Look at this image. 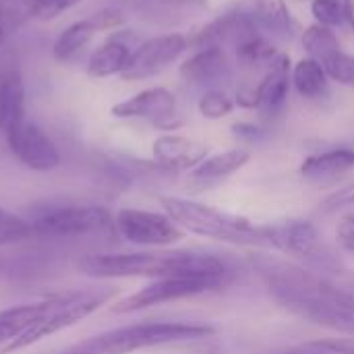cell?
Wrapping results in <instances>:
<instances>
[{"mask_svg": "<svg viewBox=\"0 0 354 354\" xmlns=\"http://www.w3.org/2000/svg\"><path fill=\"white\" fill-rule=\"evenodd\" d=\"M214 334L212 326L180 324V322H145L116 330L95 334L83 342H77L60 354H131L143 348L201 340Z\"/></svg>", "mask_w": 354, "mask_h": 354, "instance_id": "3", "label": "cell"}, {"mask_svg": "<svg viewBox=\"0 0 354 354\" xmlns=\"http://www.w3.org/2000/svg\"><path fill=\"white\" fill-rule=\"evenodd\" d=\"M346 222H348V224H351V226H353V228H354V214H353V216H351V218H348V220H346Z\"/></svg>", "mask_w": 354, "mask_h": 354, "instance_id": "37", "label": "cell"}, {"mask_svg": "<svg viewBox=\"0 0 354 354\" xmlns=\"http://www.w3.org/2000/svg\"><path fill=\"white\" fill-rule=\"evenodd\" d=\"M180 77L193 87L218 89L222 81L232 77V62L224 48H203L195 50L183 64Z\"/></svg>", "mask_w": 354, "mask_h": 354, "instance_id": "13", "label": "cell"}, {"mask_svg": "<svg viewBox=\"0 0 354 354\" xmlns=\"http://www.w3.org/2000/svg\"><path fill=\"white\" fill-rule=\"evenodd\" d=\"M33 236L77 239L114 230V216L93 203H56L39 209L31 220Z\"/></svg>", "mask_w": 354, "mask_h": 354, "instance_id": "6", "label": "cell"}, {"mask_svg": "<svg viewBox=\"0 0 354 354\" xmlns=\"http://www.w3.org/2000/svg\"><path fill=\"white\" fill-rule=\"evenodd\" d=\"M354 168V149L351 147H336L315 156H309L301 164V174L311 180L334 178Z\"/></svg>", "mask_w": 354, "mask_h": 354, "instance_id": "21", "label": "cell"}, {"mask_svg": "<svg viewBox=\"0 0 354 354\" xmlns=\"http://www.w3.org/2000/svg\"><path fill=\"white\" fill-rule=\"evenodd\" d=\"M151 153L166 170H193L207 158V145L183 135H162L153 141Z\"/></svg>", "mask_w": 354, "mask_h": 354, "instance_id": "16", "label": "cell"}, {"mask_svg": "<svg viewBox=\"0 0 354 354\" xmlns=\"http://www.w3.org/2000/svg\"><path fill=\"white\" fill-rule=\"evenodd\" d=\"M160 201L166 214L183 230L232 245L268 247L263 226H255L247 218H239L183 197H162Z\"/></svg>", "mask_w": 354, "mask_h": 354, "instance_id": "5", "label": "cell"}, {"mask_svg": "<svg viewBox=\"0 0 354 354\" xmlns=\"http://www.w3.org/2000/svg\"><path fill=\"white\" fill-rule=\"evenodd\" d=\"M187 48V35L183 33H164L149 37L133 50L131 60L120 77L122 81H141L156 77L172 62H176Z\"/></svg>", "mask_w": 354, "mask_h": 354, "instance_id": "10", "label": "cell"}, {"mask_svg": "<svg viewBox=\"0 0 354 354\" xmlns=\"http://www.w3.org/2000/svg\"><path fill=\"white\" fill-rule=\"evenodd\" d=\"M112 116L149 120L158 129L166 131L183 124L180 116L176 114V95L166 87H149L114 104Z\"/></svg>", "mask_w": 354, "mask_h": 354, "instance_id": "11", "label": "cell"}, {"mask_svg": "<svg viewBox=\"0 0 354 354\" xmlns=\"http://www.w3.org/2000/svg\"><path fill=\"white\" fill-rule=\"evenodd\" d=\"M97 31H100V27L93 21V17H87V19L71 23L54 41V48H52L54 58L60 60V62L71 60L75 54H79L95 37Z\"/></svg>", "mask_w": 354, "mask_h": 354, "instance_id": "24", "label": "cell"}, {"mask_svg": "<svg viewBox=\"0 0 354 354\" xmlns=\"http://www.w3.org/2000/svg\"><path fill=\"white\" fill-rule=\"evenodd\" d=\"M197 110L203 118L209 120H220L224 116H228L234 110V100L222 89H205L203 95L197 102Z\"/></svg>", "mask_w": 354, "mask_h": 354, "instance_id": "31", "label": "cell"}, {"mask_svg": "<svg viewBox=\"0 0 354 354\" xmlns=\"http://www.w3.org/2000/svg\"><path fill=\"white\" fill-rule=\"evenodd\" d=\"M292 87L305 100H324L330 95V77L313 58H301L290 71Z\"/></svg>", "mask_w": 354, "mask_h": 354, "instance_id": "22", "label": "cell"}, {"mask_svg": "<svg viewBox=\"0 0 354 354\" xmlns=\"http://www.w3.org/2000/svg\"><path fill=\"white\" fill-rule=\"evenodd\" d=\"M41 0H0L2 19L6 25V31H17L25 23L37 19Z\"/></svg>", "mask_w": 354, "mask_h": 354, "instance_id": "28", "label": "cell"}, {"mask_svg": "<svg viewBox=\"0 0 354 354\" xmlns=\"http://www.w3.org/2000/svg\"><path fill=\"white\" fill-rule=\"evenodd\" d=\"M114 288L112 286H91L83 290H73L60 297L44 299V309L39 317L12 342H8L2 354L19 353L23 348H29L62 330H68L77 326L79 322L87 319L93 315L97 309L108 305L114 299Z\"/></svg>", "mask_w": 354, "mask_h": 354, "instance_id": "4", "label": "cell"}, {"mask_svg": "<svg viewBox=\"0 0 354 354\" xmlns=\"http://www.w3.org/2000/svg\"><path fill=\"white\" fill-rule=\"evenodd\" d=\"M290 71V58L286 54H278L257 81V110L263 116L274 118L284 110L292 85Z\"/></svg>", "mask_w": 354, "mask_h": 354, "instance_id": "14", "label": "cell"}, {"mask_svg": "<svg viewBox=\"0 0 354 354\" xmlns=\"http://www.w3.org/2000/svg\"><path fill=\"white\" fill-rule=\"evenodd\" d=\"M133 54V37L129 31H116L112 33L102 46L93 50L87 62L89 77L106 79L114 75H122Z\"/></svg>", "mask_w": 354, "mask_h": 354, "instance_id": "18", "label": "cell"}, {"mask_svg": "<svg viewBox=\"0 0 354 354\" xmlns=\"http://www.w3.org/2000/svg\"><path fill=\"white\" fill-rule=\"evenodd\" d=\"M234 54H236V62L243 68L255 71L259 66H270L280 52L276 50V39H272L268 33L257 29L245 35L234 46Z\"/></svg>", "mask_w": 354, "mask_h": 354, "instance_id": "23", "label": "cell"}, {"mask_svg": "<svg viewBox=\"0 0 354 354\" xmlns=\"http://www.w3.org/2000/svg\"><path fill=\"white\" fill-rule=\"evenodd\" d=\"M77 270L95 280L116 278H172V276H226L222 259L199 251H137L89 253L77 261Z\"/></svg>", "mask_w": 354, "mask_h": 354, "instance_id": "2", "label": "cell"}, {"mask_svg": "<svg viewBox=\"0 0 354 354\" xmlns=\"http://www.w3.org/2000/svg\"><path fill=\"white\" fill-rule=\"evenodd\" d=\"M253 268L270 295L290 313L315 326L354 338V290L322 272L270 255L253 257Z\"/></svg>", "mask_w": 354, "mask_h": 354, "instance_id": "1", "label": "cell"}, {"mask_svg": "<svg viewBox=\"0 0 354 354\" xmlns=\"http://www.w3.org/2000/svg\"><path fill=\"white\" fill-rule=\"evenodd\" d=\"M41 309H44V301L17 305L0 311V351L15 338H19L39 317Z\"/></svg>", "mask_w": 354, "mask_h": 354, "instance_id": "25", "label": "cell"}, {"mask_svg": "<svg viewBox=\"0 0 354 354\" xmlns=\"http://www.w3.org/2000/svg\"><path fill=\"white\" fill-rule=\"evenodd\" d=\"M6 35H8V31H6V25H4V19H2V10H0V46L4 44V39H6Z\"/></svg>", "mask_w": 354, "mask_h": 354, "instance_id": "35", "label": "cell"}, {"mask_svg": "<svg viewBox=\"0 0 354 354\" xmlns=\"http://www.w3.org/2000/svg\"><path fill=\"white\" fill-rule=\"evenodd\" d=\"M207 0H137L135 12L147 23L160 27L185 25L207 10Z\"/></svg>", "mask_w": 354, "mask_h": 354, "instance_id": "17", "label": "cell"}, {"mask_svg": "<svg viewBox=\"0 0 354 354\" xmlns=\"http://www.w3.org/2000/svg\"><path fill=\"white\" fill-rule=\"evenodd\" d=\"M348 25L354 29V4H353V10H351V17H348Z\"/></svg>", "mask_w": 354, "mask_h": 354, "instance_id": "36", "label": "cell"}, {"mask_svg": "<svg viewBox=\"0 0 354 354\" xmlns=\"http://www.w3.org/2000/svg\"><path fill=\"white\" fill-rule=\"evenodd\" d=\"M342 203H354V185L353 187H346L344 191L336 193L334 197H330V199L326 201V205H330V207H338V205H342Z\"/></svg>", "mask_w": 354, "mask_h": 354, "instance_id": "34", "label": "cell"}, {"mask_svg": "<svg viewBox=\"0 0 354 354\" xmlns=\"http://www.w3.org/2000/svg\"><path fill=\"white\" fill-rule=\"evenodd\" d=\"M10 153L33 172H52L60 164V153L54 141L35 124L25 120L4 137Z\"/></svg>", "mask_w": 354, "mask_h": 354, "instance_id": "12", "label": "cell"}, {"mask_svg": "<svg viewBox=\"0 0 354 354\" xmlns=\"http://www.w3.org/2000/svg\"><path fill=\"white\" fill-rule=\"evenodd\" d=\"M25 118V85L17 62H0V135L6 137Z\"/></svg>", "mask_w": 354, "mask_h": 354, "instance_id": "15", "label": "cell"}, {"mask_svg": "<svg viewBox=\"0 0 354 354\" xmlns=\"http://www.w3.org/2000/svg\"><path fill=\"white\" fill-rule=\"evenodd\" d=\"M226 276H172V278H158L145 284L143 288L135 290L133 295L124 297L116 305H112L114 313H133L141 309H149L156 305L180 301L187 297L212 292L224 284Z\"/></svg>", "mask_w": 354, "mask_h": 354, "instance_id": "8", "label": "cell"}, {"mask_svg": "<svg viewBox=\"0 0 354 354\" xmlns=\"http://www.w3.org/2000/svg\"><path fill=\"white\" fill-rule=\"evenodd\" d=\"M114 232L137 247L160 249L183 239V228L168 216L137 207H124L114 214Z\"/></svg>", "mask_w": 354, "mask_h": 354, "instance_id": "9", "label": "cell"}, {"mask_svg": "<svg viewBox=\"0 0 354 354\" xmlns=\"http://www.w3.org/2000/svg\"><path fill=\"white\" fill-rule=\"evenodd\" d=\"M251 153L247 149H228L222 153H214L209 158H205L197 168H193L191 178L199 185H214L222 178H228L230 174L239 172L247 162H249Z\"/></svg>", "mask_w": 354, "mask_h": 354, "instance_id": "20", "label": "cell"}, {"mask_svg": "<svg viewBox=\"0 0 354 354\" xmlns=\"http://www.w3.org/2000/svg\"><path fill=\"white\" fill-rule=\"evenodd\" d=\"M284 354H354V338H334V340L309 342L297 351Z\"/></svg>", "mask_w": 354, "mask_h": 354, "instance_id": "32", "label": "cell"}, {"mask_svg": "<svg viewBox=\"0 0 354 354\" xmlns=\"http://www.w3.org/2000/svg\"><path fill=\"white\" fill-rule=\"evenodd\" d=\"M319 64L326 68L330 81H336L346 87H354V54H348L340 48V50H334L328 56H324L319 60Z\"/></svg>", "mask_w": 354, "mask_h": 354, "instance_id": "29", "label": "cell"}, {"mask_svg": "<svg viewBox=\"0 0 354 354\" xmlns=\"http://www.w3.org/2000/svg\"><path fill=\"white\" fill-rule=\"evenodd\" d=\"M303 46H305L309 58H313L317 62L324 56H328L330 52L342 48V44H340L338 35L332 31V27H326L319 23H313L307 27V31L303 33Z\"/></svg>", "mask_w": 354, "mask_h": 354, "instance_id": "26", "label": "cell"}, {"mask_svg": "<svg viewBox=\"0 0 354 354\" xmlns=\"http://www.w3.org/2000/svg\"><path fill=\"white\" fill-rule=\"evenodd\" d=\"M268 247L282 251L284 255L297 259L301 266L311 270H338L340 261L336 253L324 243L319 230L305 220H288L280 224L263 226Z\"/></svg>", "mask_w": 354, "mask_h": 354, "instance_id": "7", "label": "cell"}, {"mask_svg": "<svg viewBox=\"0 0 354 354\" xmlns=\"http://www.w3.org/2000/svg\"><path fill=\"white\" fill-rule=\"evenodd\" d=\"M33 230H31V222L0 207V249L21 243L25 239H31Z\"/></svg>", "mask_w": 354, "mask_h": 354, "instance_id": "30", "label": "cell"}, {"mask_svg": "<svg viewBox=\"0 0 354 354\" xmlns=\"http://www.w3.org/2000/svg\"><path fill=\"white\" fill-rule=\"evenodd\" d=\"M83 0H41V6H39V12H37V19L39 21H48V19H54L58 17L60 12L73 8L75 4H79Z\"/></svg>", "mask_w": 354, "mask_h": 354, "instance_id": "33", "label": "cell"}, {"mask_svg": "<svg viewBox=\"0 0 354 354\" xmlns=\"http://www.w3.org/2000/svg\"><path fill=\"white\" fill-rule=\"evenodd\" d=\"M253 21L276 41H288L295 35L297 23L286 0H245L241 4Z\"/></svg>", "mask_w": 354, "mask_h": 354, "instance_id": "19", "label": "cell"}, {"mask_svg": "<svg viewBox=\"0 0 354 354\" xmlns=\"http://www.w3.org/2000/svg\"><path fill=\"white\" fill-rule=\"evenodd\" d=\"M354 0H311V15L315 23L326 27L348 25Z\"/></svg>", "mask_w": 354, "mask_h": 354, "instance_id": "27", "label": "cell"}]
</instances>
